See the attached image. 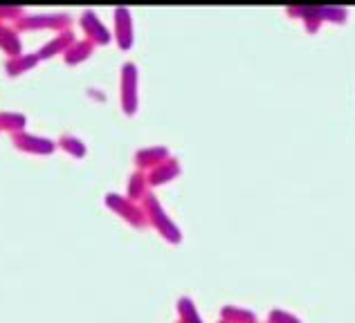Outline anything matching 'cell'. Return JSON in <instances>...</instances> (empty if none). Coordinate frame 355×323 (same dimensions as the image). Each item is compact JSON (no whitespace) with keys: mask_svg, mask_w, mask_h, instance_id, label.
Listing matches in <instances>:
<instances>
[{"mask_svg":"<svg viewBox=\"0 0 355 323\" xmlns=\"http://www.w3.org/2000/svg\"><path fill=\"white\" fill-rule=\"evenodd\" d=\"M142 209L146 214L148 227H153L157 234L169 245H180L182 243V229L173 223V218L166 214V209L162 207L160 198L155 193H148V196L142 200Z\"/></svg>","mask_w":355,"mask_h":323,"instance_id":"6da1fadb","label":"cell"},{"mask_svg":"<svg viewBox=\"0 0 355 323\" xmlns=\"http://www.w3.org/2000/svg\"><path fill=\"white\" fill-rule=\"evenodd\" d=\"M16 32H41V30H50V32H65L72 30V18L70 14H23L18 21L14 23Z\"/></svg>","mask_w":355,"mask_h":323,"instance_id":"7a4b0ae2","label":"cell"},{"mask_svg":"<svg viewBox=\"0 0 355 323\" xmlns=\"http://www.w3.org/2000/svg\"><path fill=\"white\" fill-rule=\"evenodd\" d=\"M137 81H139L137 66L133 61H126L119 70V106L126 117H133L137 113V104H139Z\"/></svg>","mask_w":355,"mask_h":323,"instance_id":"3957f363","label":"cell"},{"mask_svg":"<svg viewBox=\"0 0 355 323\" xmlns=\"http://www.w3.org/2000/svg\"><path fill=\"white\" fill-rule=\"evenodd\" d=\"M104 205L113 211L115 216H119L124 223H128L130 227L135 229H144L148 227V220H146V214L142 205H137V202L128 200L126 196H119V193H106L104 196Z\"/></svg>","mask_w":355,"mask_h":323,"instance_id":"277c9868","label":"cell"},{"mask_svg":"<svg viewBox=\"0 0 355 323\" xmlns=\"http://www.w3.org/2000/svg\"><path fill=\"white\" fill-rule=\"evenodd\" d=\"M12 144L16 151L21 153H30V155H52L59 149L57 142H52L50 137H41V135H32V133H16L12 135Z\"/></svg>","mask_w":355,"mask_h":323,"instance_id":"5b68a950","label":"cell"},{"mask_svg":"<svg viewBox=\"0 0 355 323\" xmlns=\"http://www.w3.org/2000/svg\"><path fill=\"white\" fill-rule=\"evenodd\" d=\"M79 25L83 34H86V41H90L92 45H108L110 41H113V34H110V30L104 25V21L92 12V9H83L81 12V18H79Z\"/></svg>","mask_w":355,"mask_h":323,"instance_id":"8992f818","label":"cell"},{"mask_svg":"<svg viewBox=\"0 0 355 323\" xmlns=\"http://www.w3.org/2000/svg\"><path fill=\"white\" fill-rule=\"evenodd\" d=\"M113 21H115L113 39L117 41L119 50H130V48H133V43H135V36H133V14H130V9L128 7H115Z\"/></svg>","mask_w":355,"mask_h":323,"instance_id":"52a82bcc","label":"cell"},{"mask_svg":"<svg viewBox=\"0 0 355 323\" xmlns=\"http://www.w3.org/2000/svg\"><path fill=\"white\" fill-rule=\"evenodd\" d=\"M171 158V151L166 149V146H146V149H139L135 153V166H137V171H153L155 166H160L164 160H169Z\"/></svg>","mask_w":355,"mask_h":323,"instance_id":"ba28073f","label":"cell"},{"mask_svg":"<svg viewBox=\"0 0 355 323\" xmlns=\"http://www.w3.org/2000/svg\"><path fill=\"white\" fill-rule=\"evenodd\" d=\"M180 173H182L180 162H178V160L173 158V155H171L169 160H164L160 166H155L153 171H148V173H146L148 187H151V189H155V187H164V184L173 182Z\"/></svg>","mask_w":355,"mask_h":323,"instance_id":"9c48e42d","label":"cell"},{"mask_svg":"<svg viewBox=\"0 0 355 323\" xmlns=\"http://www.w3.org/2000/svg\"><path fill=\"white\" fill-rule=\"evenodd\" d=\"M77 41L74 39V32L72 30H65V32H59L57 36H52V39L43 45L41 50H36V54H39V59L41 61H48V59H52V57H63L65 52L70 50V45Z\"/></svg>","mask_w":355,"mask_h":323,"instance_id":"30bf717a","label":"cell"},{"mask_svg":"<svg viewBox=\"0 0 355 323\" xmlns=\"http://www.w3.org/2000/svg\"><path fill=\"white\" fill-rule=\"evenodd\" d=\"M0 50L7 54V59H16L23 54V41L14 25L0 23Z\"/></svg>","mask_w":355,"mask_h":323,"instance_id":"8fae6325","label":"cell"},{"mask_svg":"<svg viewBox=\"0 0 355 323\" xmlns=\"http://www.w3.org/2000/svg\"><path fill=\"white\" fill-rule=\"evenodd\" d=\"M41 63L39 54L32 52V54H21V57L16 59H7L5 61V72L9 77H21L25 72H32L36 66Z\"/></svg>","mask_w":355,"mask_h":323,"instance_id":"7c38bea8","label":"cell"},{"mask_svg":"<svg viewBox=\"0 0 355 323\" xmlns=\"http://www.w3.org/2000/svg\"><path fill=\"white\" fill-rule=\"evenodd\" d=\"M151 193V187H148V178L144 171H135L128 178V187H126V198L142 205V200Z\"/></svg>","mask_w":355,"mask_h":323,"instance_id":"4fadbf2b","label":"cell"},{"mask_svg":"<svg viewBox=\"0 0 355 323\" xmlns=\"http://www.w3.org/2000/svg\"><path fill=\"white\" fill-rule=\"evenodd\" d=\"M92 52H95V45L90 41L81 39V41H74L70 45V50L63 54V61L68 63V66H79V63L88 61L92 57Z\"/></svg>","mask_w":355,"mask_h":323,"instance_id":"5bb4252c","label":"cell"},{"mask_svg":"<svg viewBox=\"0 0 355 323\" xmlns=\"http://www.w3.org/2000/svg\"><path fill=\"white\" fill-rule=\"evenodd\" d=\"M178 310V323H205L200 312L196 310V303L189 297H180L175 303Z\"/></svg>","mask_w":355,"mask_h":323,"instance_id":"9a60e30c","label":"cell"},{"mask_svg":"<svg viewBox=\"0 0 355 323\" xmlns=\"http://www.w3.org/2000/svg\"><path fill=\"white\" fill-rule=\"evenodd\" d=\"M57 146L61 151H65L70 155V158H74V160H81V158H86V153H88V149H86V144H83L79 137H74V135H61L59 140H57Z\"/></svg>","mask_w":355,"mask_h":323,"instance_id":"2e32d148","label":"cell"},{"mask_svg":"<svg viewBox=\"0 0 355 323\" xmlns=\"http://www.w3.org/2000/svg\"><path fill=\"white\" fill-rule=\"evenodd\" d=\"M220 319L227 321V323H259L254 312L245 310V308H239V306H223Z\"/></svg>","mask_w":355,"mask_h":323,"instance_id":"e0dca14e","label":"cell"},{"mask_svg":"<svg viewBox=\"0 0 355 323\" xmlns=\"http://www.w3.org/2000/svg\"><path fill=\"white\" fill-rule=\"evenodd\" d=\"M27 126V117L23 113H0V131L7 133H23Z\"/></svg>","mask_w":355,"mask_h":323,"instance_id":"ac0fdd59","label":"cell"},{"mask_svg":"<svg viewBox=\"0 0 355 323\" xmlns=\"http://www.w3.org/2000/svg\"><path fill=\"white\" fill-rule=\"evenodd\" d=\"M322 9V21H331V23H347V9L342 7H320Z\"/></svg>","mask_w":355,"mask_h":323,"instance_id":"d6986e66","label":"cell"},{"mask_svg":"<svg viewBox=\"0 0 355 323\" xmlns=\"http://www.w3.org/2000/svg\"><path fill=\"white\" fill-rule=\"evenodd\" d=\"M268 323H302V319L295 317L293 312H286V310H272L268 315Z\"/></svg>","mask_w":355,"mask_h":323,"instance_id":"ffe728a7","label":"cell"},{"mask_svg":"<svg viewBox=\"0 0 355 323\" xmlns=\"http://www.w3.org/2000/svg\"><path fill=\"white\" fill-rule=\"evenodd\" d=\"M23 14H25L23 7H5L3 5V7H0V23H7V21L16 23Z\"/></svg>","mask_w":355,"mask_h":323,"instance_id":"44dd1931","label":"cell"},{"mask_svg":"<svg viewBox=\"0 0 355 323\" xmlns=\"http://www.w3.org/2000/svg\"><path fill=\"white\" fill-rule=\"evenodd\" d=\"M218 323H227V321H223V319H220V321H218Z\"/></svg>","mask_w":355,"mask_h":323,"instance_id":"7402d4cb","label":"cell"}]
</instances>
